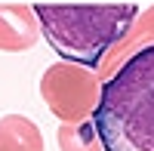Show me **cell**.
Returning a JSON list of instances; mask_svg holds the SVG:
<instances>
[{"label":"cell","instance_id":"obj_1","mask_svg":"<svg viewBox=\"0 0 154 151\" xmlns=\"http://www.w3.org/2000/svg\"><path fill=\"white\" fill-rule=\"evenodd\" d=\"M102 151H154V43L130 53L93 108Z\"/></svg>","mask_w":154,"mask_h":151},{"label":"cell","instance_id":"obj_2","mask_svg":"<svg viewBox=\"0 0 154 151\" xmlns=\"http://www.w3.org/2000/svg\"><path fill=\"white\" fill-rule=\"evenodd\" d=\"M49 46L74 65L99 68L139 19L136 3H34Z\"/></svg>","mask_w":154,"mask_h":151},{"label":"cell","instance_id":"obj_3","mask_svg":"<svg viewBox=\"0 0 154 151\" xmlns=\"http://www.w3.org/2000/svg\"><path fill=\"white\" fill-rule=\"evenodd\" d=\"M99 90L102 83L93 74V68L74 65V62H56L40 77V96L62 123H77L93 117Z\"/></svg>","mask_w":154,"mask_h":151},{"label":"cell","instance_id":"obj_4","mask_svg":"<svg viewBox=\"0 0 154 151\" xmlns=\"http://www.w3.org/2000/svg\"><path fill=\"white\" fill-rule=\"evenodd\" d=\"M40 37V22H37L31 6L22 3H0V49L3 53H25Z\"/></svg>","mask_w":154,"mask_h":151},{"label":"cell","instance_id":"obj_5","mask_svg":"<svg viewBox=\"0 0 154 151\" xmlns=\"http://www.w3.org/2000/svg\"><path fill=\"white\" fill-rule=\"evenodd\" d=\"M0 151H43V133L25 114L0 117Z\"/></svg>","mask_w":154,"mask_h":151},{"label":"cell","instance_id":"obj_6","mask_svg":"<svg viewBox=\"0 0 154 151\" xmlns=\"http://www.w3.org/2000/svg\"><path fill=\"white\" fill-rule=\"evenodd\" d=\"M56 139H59L62 151H102V142H99V133L93 127V120L62 123Z\"/></svg>","mask_w":154,"mask_h":151},{"label":"cell","instance_id":"obj_7","mask_svg":"<svg viewBox=\"0 0 154 151\" xmlns=\"http://www.w3.org/2000/svg\"><path fill=\"white\" fill-rule=\"evenodd\" d=\"M151 37H154V9H148L142 19H136L133 28H130V34H126L114 49H117V53H123V59H126V56H130V49H133V53H136V49H142ZM114 49H111V53H114Z\"/></svg>","mask_w":154,"mask_h":151}]
</instances>
